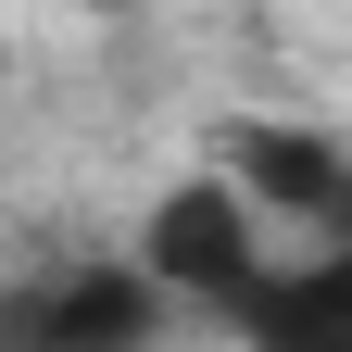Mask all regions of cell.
I'll list each match as a JSON object with an SVG mask.
<instances>
[{
	"label": "cell",
	"mask_w": 352,
	"mask_h": 352,
	"mask_svg": "<svg viewBox=\"0 0 352 352\" xmlns=\"http://www.w3.org/2000/svg\"><path fill=\"white\" fill-rule=\"evenodd\" d=\"M214 176H227V189L252 201V227H302L315 252H340V227H352V151L327 139V126L252 113V126H227Z\"/></svg>",
	"instance_id": "3"
},
{
	"label": "cell",
	"mask_w": 352,
	"mask_h": 352,
	"mask_svg": "<svg viewBox=\"0 0 352 352\" xmlns=\"http://www.w3.org/2000/svg\"><path fill=\"white\" fill-rule=\"evenodd\" d=\"M76 13H113V0H76Z\"/></svg>",
	"instance_id": "5"
},
{
	"label": "cell",
	"mask_w": 352,
	"mask_h": 352,
	"mask_svg": "<svg viewBox=\"0 0 352 352\" xmlns=\"http://www.w3.org/2000/svg\"><path fill=\"white\" fill-rule=\"evenodd\" d=\"M214 327L239 352H352V252H264Z\"/></svg>",
	"instance_id": "4"
},
{
	"label": "cell",
	"mask_w": 352,
	"mask_h": 352,
	"mask_svg": "<svg viewBox=\"0 0 352 352\" xmlns=\"http://www.w3.org/2000/svg\"><path fill=\"white\" fill-rule=\"evenodd\" d=\"M164 302L126 252H63L0 277V352H164Z\"/></svg>",
	"instance_id": "1"
},
{
	"label": "cell",
	"mask_w": 352,
	"mask_h": 352,
	"mask_svg": "<svg viewBox=\"0 0 352 352\" xmlns=\"http://www.w3.org/2000/svg\"><path fill=\"white\" fill-rule=\"evenodd\" d=\"M126 264L151 277V302H164V315H176V302L227 315V302H239V277L264 264V227H252V201L227 189V176L201 164V176H176V189L139 214V252H126Z\"/></svg>",
	"instance_id": "2"
}]
</instances>
